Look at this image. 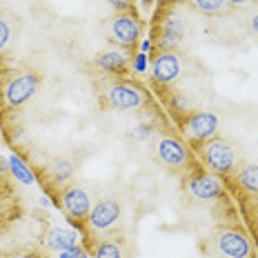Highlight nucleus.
Returning <instances> with one entry per match:
<instances>
[{"label":"nucleus","instance_id":"nucleus-1","mask_svg":"<svg viewBox=\"0 0 258 258\" xmlns=\"http://www.w3.org/2000/svg\"><path fill=\"white\" fill-rule=\"evenodd\" d=\"M201 158L214 176H232L240 167V154L236 145L218 136L209 138L205 145H201Z\"/></svg>","mask_w":258,"mask_h":258},{"label":"nucleus","instance_id":"nucleus-2","mask_svg":"<svg viewBox=\"0 0 258 258\" xmlns=\"http://www.w3.org/2000/svg\"><path fill=\"white\" fill-rule=\"evenodd\" d=\"M214 251L220 258H254V249H251L249 238L234 227L218 229L214 234Z\"/></svg>","mask_w":258,"mask_h":258},{"label":"nucleus","instance_id":"nucleus-3","mask_svg":"<svg viewBox=\"0 0 258 258\" xmlns=\"http://www.w3.org/2000/svg\"><path fill=\"white\" fill-rule=\"evenodd\" d=\"M40 87V76L34 72H20L7 80L3 89V98L9 107H20L25 105L31 96Z\"/></svg>","mask_w":258,"mask_h":258},{"label":"nucleus","instance_id":"nucleus-4","mask_svg":"<svg viewBox=\"0 0 258 258\" xmlns=\"http://www.w3.org/2000/svg\"><path fill=\"white\" fill-rule=\"evenodd\" d=\"M154 154L158 158L160 165H165L171 171H185L189 167V154L182 147V143H178L171 136H158L154 143Z\"/></svg>","mask_w":258,"mask_h":258},{"label":"nucleus","instance_id":"nucleus-5","mask_svg":"<svg viewBox=\"0 0 258 258\" xmlns=\"http://www.w3.org/2000/svg\"><path fill=\"white\" fill-rule=\"evenodd\" d=\"M147 98L141 87L134 83H116L107 89V105L118 111H138L143 109Z\"/></svg>","mask_w":258,"mask_h":258},{"label":"nucleus","instance_id":"nucleus-6","mask_svg":"<svg viewBox=\"0 0 258 258\" xmlns=\"http://www.w3.org/2000/svg\"><path fill=\"white\" fill-rule=\"evenodd\" d=\"M187 141L194 145H205L218 132V116L212 111H194L182 122Z\"/></svg>","mask_w":258,"mask_h":258},{"label":"nucleus","instance_id":"nucleus-7","mask_svg":"<svg viewBox=\"0 0 258 258\" xmlns=\"http://www.w3.org/2000/svg\"><path fill=\"white\" fill-rule=\"evenodd\" d=\"M60 207L72 223H83L91 212V198L80 185H67L60 191Z\"/></svg>","mask_w":258,"mask_h":258},{"label":"nucleus","instance_id":"nucleus-8","mask_svg":"<svg viewBox=\"0 0 258 258\" xmlns=\"http://www.w3.org/2000/svg\"><path fill=\"white\" fill-rule=\"evenodd\" d=\"M118 223H120V203L116 198H103V201H98L91 207V212L87 216L89 229L98 234L109 232Z\"/></svg>","mask_w":258,"mask_h":258},{"label":"nucleus","instance_id":"nucleus-9","mask_svg":"<svg viewBox=\"0 0 258 258\" xmlns=\"http://www.w3.org/2000/svg\"><path fill=\"white\" fill-rule=\"evenodd\" d=\"M109 34L118 45L134 47L141 38V23L134 14H116L109 20Z\"/></svg>","mask_w":258,"mask_h":258},{"label":"nucleus","instance_id":"nucleus-10","mask_svg":"<svg viewBox=\"0 0 258 258\" xmlns=\"http://www.w3.org/2000/svg\"><path fill=\"white\" fill-rule=\"evenodd\" d=\"M180 76V58L174 51L163 49L154 56L152 62V80L160 87H167Z\"/></svg>","mask_w":258,"mask_h":258},{"label":"nucleus","instance_id":"nucleus-11","mask_svg":"<svg viewBox=\"0 0 258 258\" xmlns=\"http://www.w3.org/2000/svg\"><path fill=\"white\" fill-rule=\"evenodd\" d=\"M189 194L198 201H214L223 194V182L214 174H194L189 178Z\"/></svg>","mask_w":258,"mask_h":258},{"label":"nucleus","instance_id":"nucleus-12","mask_svg":"<svg viewBox=\"0 0 258 258\" xmlns=\"http://www.w3.org/2000/svg\"><path fill=\"white\" fill-rule=\"evenodd\" d=\"M20 218V207H18V198L12 189H0V234L7 232L9 227Z\"/></svg>","mask_w":258,"mask_h":258},{"label":"nucleus","instance_id":"nucleus-13","mask_svg":"<svg viewBox=\"0 0 258 258\" xmlns=\"http://www.w3.org/2000/svg\"><path fill=\"white\" fill-rule=\"evenodd\" d=\"M96 64H98L105 74H111V76H125L127 69H129L127 58L122 56L120 51H116V49L100 51L98 56H96Z\"/></svg>","mask_w":258,"mask_h":258},{"label":"nucleus","instance_id":"nucleus-14","mask_svg":"<svg viewBox=\"0 0 258 258\" xmlns=\"http://www.w3.org/2000/svg\"><path fill=\"white\" fill-rule=\"evenodd\" d=\"M234 182L249 196H258V165H243L234 174Z\"/></svg>","mask_w":258,"mask_h":258},{"label":"nucleus","instance_id":"nucleus-15","mask_svg":"<svg viewBox=\"0 0 258 258\" xmlns=\"http://www.w3.org/2000/svg\"><path fill=\"white\" fill-rule=\"evenodd\" d=\"M47 245L51 247V249H69V247H76L80 245V238L76 232H72V229H60V227H53L49 234H47Z\"/></svg>","mask_w":258,"mask_h":258},{"label":"nucleus","instance_id":"nucleus-16","mask_svg":"<svg viewBox=\"0 0 258 258\" xmlns=\"http://www.w3.org/2000/svg\"><path fill=\"white\" fill-rule=\"evenodd\" d=\"M94 258H127V249L120 240L103 238L94 247Z\"/></svg>","mask_w":258,"mask_h":258},{"label":"nucleus","instance_id":"nucleus-17","mask_svg":"<svg viewBox=\"0 0 258 258\" xmlns=\"http://www.w3.org/2000/svg\"><path fill=\"white\" fill-rule=\"evenodd\" d=\"M182 36H185V25H182V20L178 18H169L167 23L163 25V47L167 45H176V42L182 40Z\"/></svg>","mask_w":258,"mask_h":258},{"label":"nucleus","instance_id":"nucleus-18","mask_svg":"<svg viewBox=\"0 0 258 258\" xmlns=\"http://www.w3.org/2000/svg\"><path fill=\"white\" fill-rule=\"evenodd\" d=\"M191 5L207 16H225L229 12V0H191Z\"/></svg>","mask_w":258,"mask_h":258},{"label":"nucleus","instance_id":"nucleus-19","mask_svg":"<svg viewBox=\"0 0 258 258\" xmlns=\"http://www.w3.org/2000/svg\"><path fill=\"white\" fill-rule=\"evenodd\" d=\"M74 176V163L69 158H58L51 163V178L56 182H67Z\"/></svg>","mask_w":258,"mask_h":258},{"label":"nucleus","instance_id":"nucleus-20","mask_svg":"<svg viewBox=\"0 0 258 258\" xmlns=\"http://www.w3.org/2000/svg\"><path fill=\"white\" fill-rule=\"evenodd\" d=\"M9 169H12V174L20 182H25V185H31V182H34V174H31L29 167H27L18 156H12V158H9Z\"/></svg>","mask_w":258,"mask_h":258},{"label":"nucleus","instance_id":"nucleus-21","mask_svg":"<svg viewBox=\"0 0 258 258\" xmlns=\"http://www.w3.org/2000/svg\"><path fill=\"white\" fill-rule=\"evenodd\" d=\"M118 14H134V0H105Z\"/></svg>","mask_w":258,"mask_h":258},{"label":"nucleus","instance_id":"nucleus-22","mask_svg":"<svg viewBox=\"0 0 258 258\" xmlns=\"http://www.w3.org/2000/svg\"><path fill=\"white\" fill-rule=\"evenodd\" d=\"M12 169H9V165L5 163L3 158H0V189H12Z\"/></svg>","mask_w":258,"mask_h":258},{"label":"nucleus","instance_id":"nucleus-23","mask_svg":"<svg viewBox=\"0 0 258 258\" xmlns=\"http://www.w3.org/2000/svg\"><path fill=\"white\" fill-rule=\"evenodd\" d=\"M9 38H12V29H9V23L5 18H0V51L9 45Z\"/></svg>","mask_w":258,"mask_h":258},{"label":"nucleus","instance_id":"nucleus-24","mask_svg":"<svg viewBox=\"0 0 258 258\" xmlns=\"http://www.w3.org/2000/svg\"><path fill=\"white\" fill-rule=\"evenodd\" d=\"M58 256L60 258H87V251L80 245H76V247H69V249H62Z\"/></svg>","mask_w":258,"mask_h":258},{"label":"nucleus","instance_id":"nucleus-25","mask_svg":"<svg viewBox=\"0 0 258 258\" xmlns=\"http://www.w3.org/2000/svg\"><path fill=\"white\" fill-rule=\"evenodd\" d=\"M145 67H147V58H145V53H138V56L134 58V69H136V72H145Z\"/></svg>","mask_w":258,"mask_h":258},{"label":"nucleus","instance_id":"nucleus-26","mask_svg":"<svg viewBox=\"0 0 258 258\" xmlns=\"http://www.w3.org/2000/svg\"><path fill=\"white\" fill-rule=\"evenodd\" d=\"M251 31H254V34L258 36V14L254 16V18H251Z\"/></svg>","mask_w":258,"mask_h":258},{"label":"nucleus","instance_id":"nucleus-27","mask_svg":"<svg viewBox=\"0 0 258 258\" xmlns=\"http://www.w3.org/2000/svg\"><path fill=\"white\" fill-rule=\"evenodd\" d=\"M245 3H249V0H229V5H245Z\"/></svg>","mask_w":258,"mask_h":258}]
</instances>
